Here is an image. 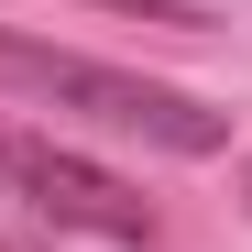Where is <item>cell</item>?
<instances>
[{"instance_id":"obj_1","label":"cell","mask_w":252,"mask_h":252,"mask_svg":"<svg viewBox=\"0 0 252 252\" xmlns=\"http://www.w3.org/2000/svg\"><path fill=\"white\" fill-rule=\"evenodd\" d=\"M0 88L55 99V110H77V121H110V132H143V143H164V154H220V143H230V110L164 88V77H143V66H99V55L33 44V33H0Z\"/></svg>"},{"instance_id":"obj_2","label":"cell","mask_w":252,"mask_h":252,"mask_svg":"<svg viewBox=\"0 0 252 252\" xmlns=\"http://www.w3.org/2000/svg\"><path fill=\"white\" fill-rule=\"evenodd\" d=\"M0 197H22L33 220L55 230H99V241H154V197L110 164L66 154V143H33V132H0Z\"/></svg>"},{"instance_id":"obj_3","label":"cell","mask_w":252,"mask_h":252,"mask_svg":"<svg viewBox=\"0 0 252 252\" xmlns=\"http://www.w3.org/2000/svg\"><path fill=\"white\" fill-rule=\"evenodd\" d=\"M99 11H121V22H154V33H208V11H197V0H99Z\"/></svg>"},{"instance_id":"obj_4","label":"cell","mask_w":252,"mask_h":252,"mask_svg":"<svg viewBox=\"0 0 252 252\" xmlns=\"http://www.w3.org/2000/svg\"><path fill=\"white\" fill-rule=\"evenodd\" d=\"M0 252H44V241H22V230H0Z\"/></svg>"}]
</instances>
